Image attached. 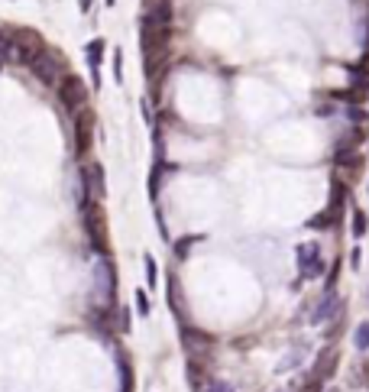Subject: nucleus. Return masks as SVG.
I'll return each mask as SVG.
<instances>
[{
  "instance_id": "ddd939ff",
  "label": "nucleus",
  "mask_w": 369,
  "mask_h": 392,
  "mask_svg": "<svg viewBox=\"0 0 369 392\" xmlns=\"http://www.w3.org/2000/svg\"><path fill=\"white\" fill-rule=\"evenodd\" d=\"M143 266H146V285L156 289V282H159V266H156V259H152L149 253L143 256Z\"/></svg>"
},
{
  "instance_id": "412c9836",
  "label": "nucleus",
  "mask_w": 369,
  "mask_h": 392,
  "mask_svg": "<svg viewBox=\"0 0 369 392\" xmlns=\"http://www.w3.org/2000/svg\"><path fill=\"white\" fill-rule=\"evenodd\" d=\"M91 4H94V0H78V10H81V13H88V10H91Z\"/></svg>"
},
{
  "instance_id": "7ed1b4c3",
  "label": "nucleus",
  "mask_w": 369,
  "mask_h": 392,
  "mask_svg": "<svg viewBox=\"0 0 369 392\" xmlns=\"http://www.w3.org/2000/svg\"><path fill=\"white\" fill-rule=\"evenodd\" d=\"M298 269H302V279H318L324 273V259H321V243L308 240L298 247Z\"/></svg>"
},
{
  "instance_id": "f03ea898",
  "label": "nucleus",
  "mask_w": 369,
  "mask_h": 392,
  "mask_svg": "<svg viewBox=\"0 0 369 392\" xmlns=\"http://www.w3.org/2000/svg\"><path fill=\"white\" fill-rule=\"evenodd\" d=\"M55 91H59L62 107H65L68 114L88 110V88H84V81L78 75H62V81L55 84Z\"/></svg>"
},
{
  "instance_id": "b1692460",
  "label": "nucleus",
  "mask_w": 369,
  "mask_h": 392,
  "mask_svg": "<svg viewBox=\"0 0 369 392\" xmlns=\"http://www.w3.org/2000/svg\"><path fill=\"white\" fill-rule=\"evenodd\" d=\"M107 7H114V0H107Z\"/></svg>"
},
{
  "instance_id": "dca6fc26",
  "label": "nucleus",
  "mask_w": 369,
  "mask_h": 392,
  "mask_svg": "<svg viewBox=\"0 0 369 392\" xmlns=\"http://www.w3.org/2000/svg\"><path fill=\"white\" fill-rule=\"evenodd\" d=\"M13 55V33H0V59Z\"/></svg>"
},
{
  "instance_id": "aec40b11",
  "label": "nucleus",
  "mask_w": 369,
  "mask_h": 392,
  "mask_svg": "<svg viewBox=\"0 0 369 392\" xmlns=\"http://www.w3.org/2000/svg\"><path fill=\"white\" fill-rule=\"evenodd\" d=\"M204 392H234V389H230L227 383H217V379H210V383H208V389H204Z\"/></svg>"
},
{
  "instance_id": "f257e3e1",
  "label": "nucleus",
  "mask_w": 369,
  "mask_h": 392,
  "mask_svg": "<svg viewBox=\"0 0 369 392\" xmlns=\"http://www.w3.org/2000/svg\"><path fill=\"white\" fill-rule=\"evenodd\" d=\"M81 224H84V234L91 240L94 253L107 256V221H104V208L101 201H81Z\"/></svg>"
},
{
  "instance_id": "4be33fe9",
  "label": "nucleus",
  "mask_w": 369,
  "mask_h": 392,
  "mask_svg": "<svg viewBox=\"0 0 369 392\" xmlns=\"http://www.w3.org/2000/svg\"><path fill=\"white\" fill-rule=\"evenodd\" d=\"M350 263H353V269H360V250L350 253Z\"/></svg>"
},
{
  "instance_id": "6e6552de",
  "label": "nucleus",
  "mask_w": 369,
  "mask_h": 392,
  "mask_svg": "<svg viewBox=\"0 0 369 392\" xmlns=\"http://www.w3.org/2000/svg\"><path fill=\"white\" fill-rule=\"evenodd\" d=\"M84 55H88V65H91V78L94 88H101V59H104V39H91L84 46Z\"/></svg>"
},
{
  "instance_id": "0eeeda50",
  "label": "nucleus",
  "mask_w": 369,
  "mask_h": 392,
  "mask_svg": "<svg viewBox=\"0 0 369 392\" xmlns=\"http://www.w3.org/2000/svg\"><path fill=\"white\" fill-rule=\"evenodd\" d=\"M337 367H340V353H337V347H328L318 357V363H314V376H318L321 383H328L330 376L337 373Z\"/></svg>"
},
{
  "instance_id": "1a4fd4ad",
  "label": "nucleus",
  "mask_w": 369,
  "mask_h": 392,
  "mask_svg": "<svg viewBox=\"0 0 369 392\" xmlns=\"http://www.w3.org/2000/svg\"><path fill=\"white\" fill-rule=\"evenodd\" d=\"M184 376H188V386H192V392H204V389H208V383H210V376L201 370V363H198V360H188Z\"/></svg>"
},
{
  "instance_id": "4468645a",
  "label": "nucleus",
  "mask_w": 369,
  "mask_h": 392,
  "mask_svg": "<svg viewBox=\"0 0 369 392\" xmlns=\"http://www.w3.org/2000/svg\"><path fill=\"white\" fill-rule=\"evenodd\" d=\"M136 311H140V318H149V311H152V305H149V295H146V289H136Z\"/></svg>"
},
{
  "instance_id": "9d476101",
  "label": "nucleus",
  "mask_w": 369,
  "mask_h": 392,
  "mask_svg": "<svg viewBox=\"0 0 369 392\" xmlns=\"http://www.w3.org/2000/svg\"><path fill=\"white\" fill-rule=\"evenodd\" d=\"M168 305H172V315L182 321V292H178V279L168 275Z\"/></svg>"
},
{
  "instance_id": "39448f33",
  "label": "nucleus",
  "mask_w": 369,
  "mask_h": 392,
  "mask_svg": "<svg viewBox=\"0 0 369 392\" xmlns=\"http://www.w3.org/2000/svg\"><path fill=\"white\" fill-rule=\"evenodd\" d=\"M182 344H184V351L192 353V357H198V353L210 351L214 337L204 334V331H198V327H182Z\"/></svg>"
},
{
  "instance_id": "9b49d317",
  "label": "nucleus",
  "mask_w": 369,
  "mask_h": 392,
  "mask_svg": "<svg viewBox=\"0 0 369 392\" xmlns=\"http://www.w3.org/2000/svg\"><path fill=\"white\" fill-rule=\"evenodd\" d=\"M353 347L360 353L369 351V321H363V325H356V334H353Z\"/></svg>"
},
{
  "instance_id": "f3484780",
  "label": "nucleus",
  "mask_w": 369,
  "mask_h": 392,
  "mask_svg": "<svg viewBox=\"0 0 369 392\" xmlns=\"http://www.w3.org/2000/svg\"><path fill=\"white\" fill-rule=\"evenodd\" d=\"M363 234H366V214L353 211V237H363Z\"/></svg>"
},
{
  "instance_id": "423d86ee",
  "label": "nucleus",
  "mask_w": 369,
  "mask_h": 392,
  "mask_svg": "<svg viewBox=\"0 0 369 392\" xmlns=\"http://www.w3.org/2000/svg\"><path fill=\"white\" fill-rule=\"evenodd\" d=\"M334 315H340V299H337L334 289H328V292H324V299L318 301L314 315H311V325H324V321H330Z\"/></svg>"
},
{
  "instance_id": "2eb2a0df",
  "label": "nucleus",
  "mask_w": 369,
  "mask_h": 392,
  "mask_svg": "<svg viewBox=\"0 0 369 392\" xmlns=\"http://www.w3.org/2000/svg\"><path fill=\"white\" fill-rule=\"evenodd\" d=\"M334 221H337V217L330 214V211H321L318 217H311V221H308V227H311V230H318V227H321V230H324V227H330V224H334Z\"/></svg>"
},
{
  "instance_id": "5701e85b",
  "label": "nucleus",
  "mask_w": 369,
  "mask_h": 392,
  "mask_svg": "<svg viewBox=\"0 0 369 392\" xmlns=\"http://www.w3.org/2000/svg\"><path fill=\"white\" fill-rule=\"evenodd\" d=\"M366 386H369V370H366Z\"/></svg>"
},
{
  "instance_id": "6ab92c4d",
  "label": "nucleus",
  "mask_w": 369,
  "mask_h": 392,
  "mask_svg": "<svg viewBox=\"0 0 369 392\" xmlns=\"http://www.w3.org/2000/svg\"><path fill=\"white\" fill-rule=\"evenodd\" d=\"M344 114H347V117H350V120H353V124H363V120H366V114H363V110H360V107H347V110H344Z\"/></svg>"
},
{
  "instance_id": "f8f14e48",
  "label": "nucleus",
  "mask_w": 369,
  "mask_h": 392,
  "mask_svg": "<svg viewBox=\"0 0 369 392\" xmlns=\"http://www.w3.org/2000/svg\"><path fill=\"white\" fill-rule=\"evenodd\" d=\"M198 240H204V237H201V234H194V237L188 234V237H182V240L175 243V256H178V259H188V253H192V247H194Z\"/></svg>"
},
{
  "instance_id": "a211bd4d",
  "label": "nucleus",
  "mask_w": 369,
  "mask_h": 392,
  "mask_svg": "<svg viewBox=\"0 0 369 392\" xmlns=\"http://www.w3.org/2000/svg\"><path fill=\"white\" fill-rule=\"evenodd\" d=\"M114 78H117V84L123 81V52L114 49Z\"/></svg>"
},
{
  "instance_id": "20e7f679",
  "label": "nucleus",
  "mask_w": 369,
  "mask_h": 392,
  "mask_svg": "<svg viewBox=\"0 0 369 392\" xmlns=\"http://www.w3.org/2000/svg\"><path fill=\"white\" fill-rule=\"evenodd\" d=\"M91 133H94V117H91V107L75 114V152L84 156L91 150Z\"/></svg>"
},
{
  "instance_id": "393cba45",
  "label": "nucleus",
  "mask_w": 369,
  "mask_h": 392,
  "mask_svg": "<svg viewBox=\"0 0 369 392\" xmlns=\"http://www.w3.org/2000/svg\"><path fill=\"white\" fill-rule=\"evenodd\" d=\"M328 392H337V389H334V386H330V389H328Z\"/></svg>"
}]
</instances>
